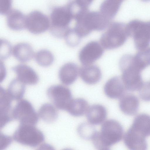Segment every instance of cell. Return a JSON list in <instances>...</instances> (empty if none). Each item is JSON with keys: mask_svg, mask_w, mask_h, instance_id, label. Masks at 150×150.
I'll list each match as a JSON object with an SVG mask.
<instances>
[{"mask_svg": "<svg viewBox=\"0 0 150 150\" xmlns=\"http://www.w3.org/2000/svg\"><path fill=\"white\" fill-rule=\"evenodd\" d=\"M126 90L121 76L113 77L105 84L104 91L105 95L112 99L120 98Z\"/></svg>", "mask_w": 150, "mask_h": 150, "instance_id": "4fadbf2b", "label": "cell"}, {"mask_svg": "<svg viewBox=\"0 0 150 150\" xmlns=\"http://www.w3.org/2000/svg\"><path fill=\"white\" fill-rule=\"evenodd\" d=\"M123 134L121 125L117 120L109 119L103 123L100 131H97L91 140L96 149L108 150L122 139Z\"/></svg>", "mask_w": 150, "mask_h": 150, "instance_id": "7a4b0ae2", "label": "cell"}, {"mask_svg": "<svg viewBox=\"0 0 150 150\" xmlns=\"http://www.w3.org/2000/svg\"><path fill=\"white\" fill-rule=\"evenodd\" d=\"M89 107L88 103L85 99L76 98L72 100L66 111L73 116L79 117L86 113Z\"/></svg>", "mask_w": 150, "mask_h": 150, "instance_id": "603a6c76", "label": "cell"}, {"mask_svg": "<svg viewBox=\"0 0 150 150\" xmlns=\"http://www.w3.org/2000/svg\"><path fill=\"white\" fill-rule=\"evenodd\" d=\"M79 69L77 65L68 62L63 65L60 69L58 73L61 82L66 85L73 84L77 78Z\"/></svg>", "mask_w": 150, "mask_h": 150, "instance_id": "2e32d148", "label": "cell"}, {"mask_svg": "<svg viewBox=\"0 0 150 150\" xmlns=\"http://www.w3.org/2000/svg\"><path fill=\"white\" fill-rule=\"evenodd\" d=\"M97 131L92 124L86 122L80 124L77 128L80 136L85 140H91Z\"/></svg>", "mask_w": 150, "mask_h": 150, "instance_id": "4316f807", "label": "cell"}, {"mask_svg": "<svg viewBox=\"0 0 150 150\" xmlns=\"http://www.w3.org/2000/svg\"><path fill=\"white\" fill-rule=\"evenodd\" d=\"M93 0H75L74 2L79 8L82 9H88V8Z\"/></svg>", "mask_w": 150, "mask_h": 150, "instance_id": "d6a6232c", "label": "cell"}, {"mask_svg": "<svg viewBox=\"0 0 150 150\" xmlns=\"http://www.w3.org/2000/svg\"><path fill=\"white\" fill-rule=\"evenodd\" d=\"M12 99L7 92L0 87V122L1 128L13 119L12 115Z\"/></svg>", "mask_w": 150, "mask_h": 150, "instance_id": "5bb4252c", "label": "cell"}, {"mask_svg": "<svg viewBox=\"0 0 150 150\" xmlns=\"http://www.w3.org/2000/svg\"><path fill=\"white\" fill-rule=\"evenodd\" d=\"M13 54L17 60L23 62L30 61L34 55L32 47L26 43H20L15 45L13 48Z\"/></svg>", "mask_w": 150, "mask_h": 150, "instance_id": "44dd1931", "label": "cell"}, {"mask_svg": "<svg viewBox=\"0 0 150 150\" xmlns=\"http://www.w3.org/2000/svg\"><path fill=\"white\" fill-rule=\"evenodd\" d=\"M107 115L105 107L98 104L89 106L86 112L87 119L92 125H98L103 123L106 119Z\"/></svg>", "mask_w": 150, "mask_h": 150, "instance_id": "ffe728a7", "label": "cell"}, {"mask_svg": "<svg viewBox=\"0 0 150 150\" xmlns=\"http://www.w3.org/2000/svg\"><path fill=\"white\" fill-rule=\"evenodd\" d=\"M35 58L36 62L40 66L47 67L53 63L54 57L49 51L42 49L39 50L35 55Z\"/></svg>", "mask_w": 150, "mask_h": 150, "instance_id": "484cf974", "label": "cell"}, {"mask_svg": "<svg viewBox=\"0 0 150 150\" xmlns=\"http://www.w3.org/2000/svg\"><path fill=\"white\" fill-rule=\"evenodd\" d=\"M76 23L73 29L81 38L88 35L92 31H101L108 28L110 20L100 11H90L88 9H79L75 13Z\"/></svg>", "mask_w": 150, "mask_h": 150, "instance_id": "6da1fadb", "label": "cell"}, {"mask_svg": "<svg viewBox=\"0 0 150 150\" xmlns=\"http://www.w3.org/2000/svg\"><path fill=\"white\" fill-rule=\"evenodd\" d=\"M64 38L66 43L71 47L78 45L81 39L74 31L73 29L71 28L67 32Z\"/></svg>", "mask_w": 150, "mask_h": 150, "instance_id": "83f0119b", "label": "cell"}, {"mask_svg": "<svg viewBox=\"0 0 150 150\" xmlns=\"http://www.w3.org/2000/svg\"><path fill=\"white\" fill-rule=\"evenodd\" d=\"M131 127L146 137L150 136V115L145 113L138 115Z\"/></svg>", "mask_w": 150, "mask_h": 150, "instance_id": "7402d4cb", "label": "cell"}, {"mask_svg": "<svg viewBox=\"0 0 150 150\" xmlns=\"http://www.w3.org/2000/svg\"><path fill=\"white\" fill-rule=\"evenodd\" d=\"M17 78L25 84L34 85L39 81V78L35 71L31 67L24 64H19L12 68Z\"/></svg>", "mask_w": 150, "mask_h": 150, "instance_id": "9a60e30c", "label": "cell"}, {"mask_svg": "<svg viewBox=\"0 0 150 150\" xmlns=\"http://www.w3.org/2000/svg\"><path fill=\"white\" fill-rule=\"evenodd\" d=\"M129 36L133 38L135 46L139 51L144 50L150 44V21L133 20L127 24Z\"/></svg>", "mask_w": 150, "mask_h": 150, "instance_id": "8992f818", "label": "cell"}, {"mask_svg": "<svg viewBox=\"0 0 150 150\" xmlns=\"http://www.w3.org/2000/svg\"><path fill=\"white\" fill-rule=\"evenodd\" d=\"M141 0L142 1H144V2L148 1H150V0Z\"/></svg>", "mask_w": 150, "mask_h": 150, "instance_id": "e575fe53", "label": "cell"}, {"mask_svg": "<svg viewBox=\"0 0 150 150\" xmlns=\"http://www.w3.org/2000/svg\"><path fill=\"white\" fill-rule=\"evenodd\" d=\"M119 66L122 72L121 77L126 90L139 91L144 83L141 75L143 70L134 55L128 54L123 55L120 60Z\"/></svg>", "mask_w": 150, "mask_h": 150, "instance_id": "3957f363", "label": "cell"}, {"mask_svg": "<svg viewBox=\"0 0 150 150\" xmlns=\"http://www.w3.org/2000/svg\"><path fill=\"white\" fill-rule=\"evenodd\" d=\"M13 138L23 145L35 147L45 140L43 133L34 125L20 124L14 132Z\"/></svg>", "mask_w": 150, "mask_h": 150, "instance_id": "52a82bcc", "label": "cell"}, {"mask_svg": "<svg viewBox=\"0 0 150 150\" xmlns=\"http://www.w3.org/2000/svg\"><path fill=\"white\" fill-rule=\"evenodd\" d=\"M12 142L11 138L3 133L0 134V150L3 149L9 146Z\"/></svg>", "mask_w": 150, "mask_h": 150, "instance_id": "1f68e13d", "label": "cell"}, {"mask_svg": "<svg viewBox=\"0 0 150 150\" xmlns=\"http://www.w3.org/2000/svg\"><path fill=\"white\" fill-rule=\"evenodd\" d=\"M6 15V23L10 29L19 31L26 28V16L21 12L17 9H11Z\"/></svg>", "mask_w": 150, "mask_h": 150, "instance_id": "d6986e66", "label": "cell"}, {"mask_svg": "<svg viewBox=\"0 0 150 150\" xmlns=\"http://www.w3.org/2000/svg\"><path fill=\"white\" fill-rule=\"evenodd\" d=\"M12 0H0V13L6 15L11 10Z\"/></svg>", "mask_w": 150, "mask_h": 150, "instance_id": "4dcf8cb0", "label": "cell"}, {"mask_svg": "<svg viewBox=\"0 0 150 150\" xmlns=\"http://www.w3.org/2000/svg\"><path fill=\"white\" fill-rule=\"evenodd\" d=\"M80 76L86 83L93 85L98 82L101 77V72L99 68L93 64L83 65L79 69Z\"/></svg>", "mask_w": 150, "mask_h": 150, "instance_id": "ac0fdd59", "label": "cell"}, {"mask_svg": "<svg viewBox=\"0 0 150 150\" xmlns=\"http://www.w3.org/2000/svg\"><path fill=\"white\" fill-rule=\"evenodd\" d=\"M13 119L20 124L35 125L38 121V116L31 103L28 100L23 99L18 101L12 109Z\"/></svg>", "mask_w": 150, "mask_h": 150, "instance_id": "ba28073f", "label": "cell"}, {"mask_svg": "<svg viewBox=\"0 0 150 150\" xmlns=\"http://www.w3.org/2000/svg\"><path fill=\"white\" fill-rule=\"evenodd\" d=\"M139 91V97L142 100L150 101V81L144 82Z\"/></svg>", "mask_w": 150, "mask_h": 150, "instance_id": "f546056e", "label": "cell"}, {"mask_svg": "<svg viewBox=\"0 0 150 150\" xmlns=\"http://www.w3.org/2000/svg\"><path fill=\"white\" fill-rule=\"evenodd\" d=\"M74 2L66 6L54 8L50 14V31L52 35L57 38H64L70 29L69 25L75 12Z\"/></svg>", "mask_w": 150, "mask_h": 150, "instance_id": "277c9868", "label": "cell"}, {"mask_svg": "<svg viewBox=\"0 0 150 150\" xmlns=\"http://www.w3.org/2000/svg\"><path fill=\"white\" fill-rule=\"evenodd\" d=\"M112 3L120 6L122 3L125 0H109Z\"/></svg>", "mask_w": 150, "mask_h": 150, "instance_id": "836d02e7", "label": "cell"}, {"mask_svg": "<svg viewBox=\"0 0 150 150\" xmlns=\"http://www.w3.org/2000/svg\"><path fill=\"white\" fill-rule=\"evenodd\" d=\"M129 37L127 24L117 22L111 23L100 38V44L104 48L112 50L124 44Z\"/></svg>", "mask_w": 150, "mask_h": 150, "instance_id": "5b68a950", "label": "cell"}, {"mask_svg": "<svg viewBox=\"0 0 150 150\" xmlns=\"http://www.w3.org/2000/svg\"><path fill=\"white\" fill-rule=\"evenodd\" d=\"M25 90V84L17 78L11 81L7 91L12 100H18L22 98Z\"/></svg>", "mask_w": 150, "mask_h": 150, "instance_id": "cb8c5ba5", "label": "cell"}, {"mask_svg": "<svg viewBox=\"0 0 150 150\" xmlns=\"http://www.w3.org/2000/svg\"><path fill=\"white\" fill-rule=\"evenodd\" d=\"M50 25L48 17L39 11H33L26 16V28L32 33H43L50 28Z\"/></svg>", "mask_w": 150, "mask_h": 150, "instance_id": "30bf717a", "label": "cell"}, {"mask_svg": "<svg viewBox=\"0 0 150 150\" xmlns=\"http://www.w3.org/2000/svg\"><path fill=\"white\" fill-rule=\"evenodd\" d=\"M12 51L11 46L8 41L1 39L0 58L6 59L11 55Z\"/></svg>", "mask_w": 150, "mask_h": 150, "instance_id": "f1b7e54d", "label": "cell"}, {"mask_svg": "<svg viewBox=\"0 0 150 150\" xmlns=\"http://www.w3.org/2000/svg\"><path fill=\"white\" fill-rule=\"evenodd\" d=\"M103 47L96 41H91L87 43L80 51L79 59L83 65L92 64L99 59L104 52Z\"/></svg>", "mask_w": 150, "mask_h": 150, "instance_id": "8fae6325", "label": "cell"}, {"mask_svg": "<svg viewBox=\"0 0 150 150\" xmlns=\"http://www.w3.org/2000/svg\"><path fill=\"white\" fill-rule=\"evenodd\" d=\"M47 94L55 106L61 110H67L73 99L70 89L61 85L51 86L47 89Z\"/></svg>", "mask_w": 150, "mask_h": 150, "instance_id": "9c48e42d", "label": "cell"}, {"mask_svg": "<svg viewBox=\"0 0 150 150\" xmlns=\"http://www.w3.org/2000/svg\"><path fill=\"white\" fill-rule=\"evenodd\" d=\"M119 106L120 110L125 114L134 115L138 111L139 100L138 98L133 94H125L120 98Z\"/></svg>", "mask_w": 150, "mask_h": 150, "instance_id": "e0dca14e", "label": "cell"}, {"mask_svg": "<svg viewBox=\"0 0 150 150\" xmlns=\"http://www.w3.org/2000/svg\"><path fill=\"white\" fill-rule=\"evenodd\" d=\"M38 115L43 120L48 123L54 122L58 116L56 108L49 103H44L41 105L38 110Z\"/></svg>", "mask_w": 150, "mask_h": 150, "instance_id": "d4e9b609", "label": "cell"}, {"mask_svg": "<svg viewBox=\"0 0 150 150\" xmlns=\"http://www.w3.org/2000/svg\"><path fill=\"white\" fill-rule=\"evenodd\" d=\"M146 138L130 127L124 136V142L129 149L145 150L147 148Z\"/></svg>", "mask_w": 150, "mask_h": 150, "instance_id": "7c38bea8", "label": "cell"}]
</instances>
